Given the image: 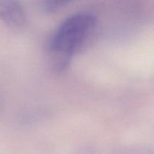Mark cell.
<instances>
[{"label": "cell", "mask_w": 154, "mask_h": 154, "mask_svg": "<svg viewBox=\"0 0 154 154\" xmlns=\"http://www.w3.org/2000/svg\"><path fill=\"white\" fill-rule=\"evenodd\" d=\"M97 26V18L90 12L69 16L58 27L50 39L48 50L57 72L68 69L73 57L91 38Z\"/></svg>", "instance_id": "6da1fadb"}, {"label": "cell", "mask_w": 154, "mask_h": 154, "mask_svg": "<svg viewBox=\"0 0 154 154\" xmlns=\"http://www.w3.org/2000/svg\"><path fill=\"white\" fill-rule=\"evenodd\" d=\"M25 10L20 0H0V21L11 27L24 23Z\"/></svg>", "instance_id": "7a4b0ae2"}, {"label": "cell", "mask_w": 154, "mask_h": 154, "mask_svg": "<svg viewBox=\"0 0 154 154\" xmlns=\"http://www.w3.org/2000/svg\"><path fill=\"white\" fill-rule=\"evenodd\" d=\"M75 0H42V7L46 13L53 14L62 10Z\"/></svg>", "instance_id": "3957f363"}]
</instances>
